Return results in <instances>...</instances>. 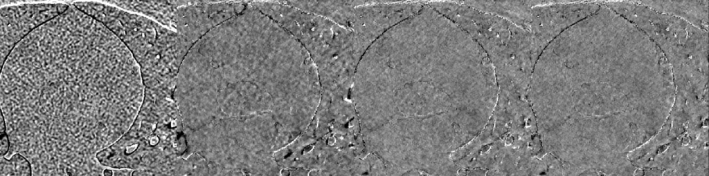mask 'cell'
<instances>
[{
    "label": "cell",
    "instance_id": "ba28073f",
    "mask_svg": "<svg viewBox=\"0 0 709 176\" xmlns=\"http://www.w3.org/2000/svg\"><path fill=\"white\" fill-rule=\"evenodd\" d=\"M69 6V3H27L1 6V66L20 41L66 12Z\"/></svg>",
    "mask_w": 709,
    "mask_h": 176
},
{
    "label": "cell",
    "instance_id": "52a82bcc",
    "mask_svg": "<svg viewBox=\"0 0 709 176\" xmlns=\"http://www.w3.org/2000/svg\"><path fill=\"white\" fill-rule=\"evenodd\" d=\"M602 1H537L531 8L530 32L536 57L563 31L595 12Z\"/></svg>",
    "mask_w": 709,
    "mask_h": 176
},
{
    "label": "cell",
    "instance_id": "7a4b0ae2",
    "mask_svg": "<svg viewBox=\"0 0 709 176\" xmlns=\"http://www.w3.org/2000/svg\"><path fill=\"white\" fill-rule=\"evenodd\" d=\"M173 97L189 150L225 168L265 170L308 128L321 85L304 46L247 4L195 42Z\"/></svg>",
    "mask_w": 709,
    "mask_h": 176
},
{
    "label": "cell",
    "instance_id": "6da1fadb",
    "mask_svg": "<svg viewBox=\"0 0 709 176\" xmlns=\"http://www.w3.org/2000/svg\"><path fill=\"white\" fill-rule=\"evenodd\" d=\"M20 41L1 66L10 146L33 175H104L98 152L124 135L142 106L141 68L125 44L69 3Z\"/></svg>",
    "mask_w": 709,
    "mask_h": 176
},
{
    "label": "cell",
    "instance_id": "8fae6325",
    "mask_svg": "<svg viewBox=\"0 0 709 176\" xmlns=\"http://www.w3.org/2000/svg\"><path fill=\"white\" fill-rule=\"evenodd\" d=\"M1 138V146H0V155L1 157L6 156L10 150V143L9 137L7 133L0 136Z\"/></svg>",
    "mask_w": 709,
    "mask_h": 176
},
{
    "label": "cell",
    "instance_id": "30bf717a",
    "mask_svg": "<svg viewBox=\"0 0 709 176\" xmlns=\"http://www.w3.org/2000/svg\"><path fill=\"white\" fill-rule=\"evenodd\" d=\"M9 175H33L29 160L20 153H15L9 158L1 157L0 176Z\"/></svg>",
    "mask_w": 709,
    "mask_h": 176
},
{
    "label": "cell",
    "instance_id": "7c38bea8",
    "mask_svg": "<svg viewBox=\"0 0 709 176\" xmlns=\"http://www.w3.org/2000/svg\"><path fill=\"white\" fill-rule=\"evenodd\" d=\"M6 133V124L5 119H4L3 116V115L1 114V126H0V136L3 135Z\"/></svg>",
    "mask_w": 709,
    "mask_h": 176
},
{
    "label": "cell",
    "instance_id": "9c48e42d",
    "mask_svg": "<svg viewBox=\"0 0 709 176\" xmlns=\"http://www.w3.org/2000/svg\"><path fill=\"white\" fill-rule=\"evenodd\" d=\"M656 12L680 18L692 26L708 31L709 1H640Z\"/></svg>",
    "mask_w": 709,
    "mask_h": 176
},
{
    "label": "cell",
    "instance_id": "8992f818",
    "mask_svg": "<svg viewBox=\"0 0 709 176\" xmlns=\"http://www.w3.org/2000/svg\"><path fill=\"white\" fill-rule=\"evenodd\" d=\"M608 7L651 39L672 70L695 67L708 58V31L656 12L638 1H610Z\"/></svg>",
    "mask_w": 709,
    "mask_h": 176
},
{
    "label": "cell",
    "instance_id": "277c9868",
    "mask_svg": "<svg viewBox=\"0 0 709 176\" xmlns=\"http://www.w3.org/2000/svg\"><path fill=\"white\" fill-rule=\"evenodd\" d=\"M497 97L495 70L483 49L429 7L370 44L350 92L362 135L406 119L466 142L485 127Z\"/></svg>",
    "mask_w": 709,
    "mask_h": 176
},
{
    "label": "cell",
    "instance_id": "3957f363",
    "mask_svg": "<svg viewBox=\"0 0 709 176\" xmlns=\"http://www.w3.org/2000/svg\"><path fill=\"white\" fill-rule=\"evenodd\" d=\"M674 97L660 48L604 7L544 49L527 90L543 153L595 166L627 158L654 136Z\"/></svg>",
    "mask_w": 709,
    "mask_h": 176
},
{
    "label": "cell",
    "instance_id": "5b68a950",
    "mask_svg": "<svg viewBox=\"0 0 709 176\" xmlns=\"http://www.w3.org/2000/svg\"><path fill=\"white\" fill-rule=\"evenodd\" d=\"M483 49L497 75L519 78L531 74L537 61L531 33L496 15L458 2H429Z\"/></svg>",
    "mask_w": 709,
    "mask_h": 176
}]
</instances>
